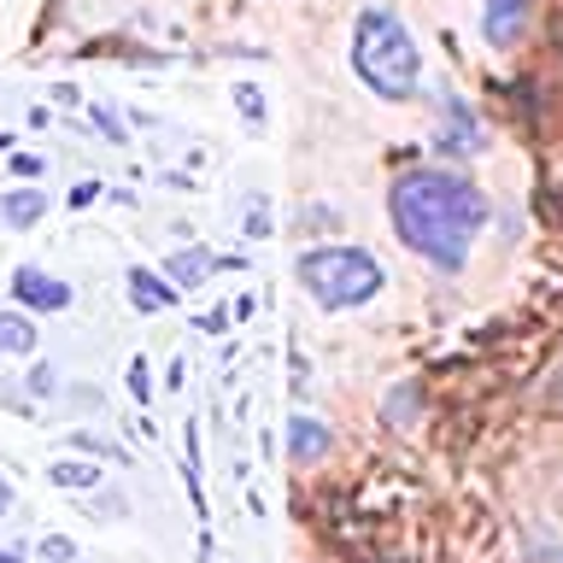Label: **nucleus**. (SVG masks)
Returning <instances> with one entry per match:
<instances>
[{"label": "nucleus", "instance_id": "1", "mask_svg": "<svg viewBox=\"0 0 563 563\" xmlns=\"http://www.w3.org/2000/svg\"><path fill=\"white\" fill-rule=\"evenodd\" d=\"M387 211H394V229L399 241L411 246L417 258L440 264V271H457L470 258L475 235L487 229L493 206L487 194L457 170H440V165H422V170H405L394 194H387Z\"/></svg>", "mask_w": 563, "mask_h": 563}, {"label": "nucleus", "instance_id": "2", "mask_svg": "<svg viewBox=\"0 0 563 563\" xmlns=\"http://www.w3.org/2000/svg\"><path fill=\"white\" fill-rule=\"evenodd\" d=\"M352 70L369 95L382 100H417L422 88V53L411 42V30L399 24L394 7H364L352 24Z\"/></svg>", "mask_w": 563, "mask_h": 563}, {"label": "nucleus", "instance_id": "3", "mask_svg": "<svg viewBox=\"0 0 563 563\" xmlns=\"http://www.w3.org/2000/svg\"><path fill=\"white\" fill-rule=\"evenodd\" d=\"M294 276L323 311H358L387 288V271L358 246H311V253H299Z\"/></svg>", "mask_w": 563, "mask_h": 563}, {"label": "nucleus", "instance_id": "4", "mask_svg": "<svg viewBox=\"0 0 563 563\" xmlns=\"http://www.w3.org/2000/svg\"><path fill=\"white\" fill-rule=\"evenodd\" d=\"M12 294H18V306H30V311H65L70 306V288L59 276H47L42 264H18V271H12Z\"/></svg>", "mask_w": 563, "mask_h": 563}, {"label": "nucleus", "instance_id": "5", "mask_svg": "<svg viewBox=\"0 0 563 563\" xmlns=\"http://www.w3.org/2000/svg\"><path fill=\"white\" fill-rule=\"evenodd\" d=\"M528 12H534V0H482V35L493 47H517L528 30Z\"/></svg>", "mask_w": 563, "mask_h": 563}, {"label": "nucleus", "instance_id": "6", "mask_svg": "<svg viewBox=\"0 0 563 563\" xmlns=\"http://www.w3.org/2000/svg\"><path fill=\"white\" fill-rule=\"evenodd\" d=\"M329 422L317 417H288V457L294 464H317V457H329Z\"/></svg>", "mask_w": 563, "mask_h": 563}, {"label": "nucleus", "instance_id": "7", "mask_svg": "<svg viewBox=\"0 0 563 563\" xmlns=\"http://www.w3.org/2000/svg\"><path fill=\"white\" fill-rule=\"evenodd\" d=\"M47 218V188H7L0 194V229H30Z\"/></svg>", "mask_w": 563, "mask_h": 563}, {"label": "nucleus", "instance_id": "8", "mask_svg": "<svg viewBox=\"0 0 563 563\" xmlns=\"http://www.w3.org/2000/svg\"><path fill=\"white\" fill-rule=\"evenodd\" d=\"M223 258H211L206 246H188V253H170L165 258V276L176 282V294L183 288H200V282H211V271H218Z\"/></svg>", "mask_w": 563, "mask_h": 563}, {"label": "nucleus", "instance_id": "9", "mask_svg": "<svg viewBox=\"0 0 563 563\" xmlns=\"http://www.w3.org/2000/svg\"><path fill=\"white\" fill-rule=\"evenodd\" d=\"M130 306L135 311H170L176 306V282H165V276H153V271H130Z\"/></svg>", "mask_w": 563, "mask_h": 563}, {"label": "nucleus", "instance_id": "10", "mask_svg": "<svg viewBox=\"0 0 563 563\" xmlns=\"http://www.w3.org/2000/svg\"><path fill=\"white\" fill-rule=\"evenodd\" d=\"M440 141H446L452 153H482V147H487V141H482V123L464 112V100H446V135H440Z\"/></svg>", "mask_w": 563, "mask_h": 563}, {"label": "nucleus", "instance_id": "11", "mask_svg": "<svg viewBox=\"0 0 563 563\" xmlns=\"http://www.w3.org/2000/svg\"><path fill=\"white\" fill-rule=\"evenodd\" d=\"M47 482L65 487V493H95L100 487V470L88 464V457H59V464H47Z\"/></svg>", "mask_w": 563, "mask_h": 563}, {"label": "nucleus", "instance_id": "12", "mask_svg": "<svg viewBox=\"0 0 563 563\" xmlns=\"http://www.w3.org/2000/svg\"><path fill=\"white\" fill-rule=\"evenodd\" d=\"M35 341H42V329H35L24 311H0V352H18V358H30Z\"/></svg>", "mask_w": 563, "mask_h": 563}, {"label": "nucleus", "instance_id": "13", "mask_svg": "<svg viewBox=\"0 0 563 563\" xmlns=\"http://www.w3.org/2000/svg\"><path fill=\"white\" fill-rule=\"evenodd\" d=\"M130 394L147 405L153 399V369H147V358H130Z\"/></svg>", "mask_w": 563, "mask_h": 563}, {"label": "nucleus", "instance_id": "14", "mask_svg": "<svg viewBox=\"0 0 563 563\" xmlns=\"http://www.w3.org/2000/svg\"><path fill=\"white\" fill-rule=\"evenodd\" d=\"M42 558L47 563H70V558H77V545H70L65 534H42Z\"/></svg>", "mask_w": 563, "mask_h": 563}, {"label": "nucleus", "instance_id": "15", "mask_svg": "<svg viewBox=\"0 0 563 563\" xmlns=\"http://www.w3.org/2000/svg\"><path fill=\"white\" fill-rule=\"evenodd\" d=\"M30 394H35V399H53V394H59V382H53V364H35V369H30Z\"/></svg>", "mask_w": 563, "mask_h": 563}, {"label": "nucleus", "instance_id": "16", "mask_svg": "<svg viewBox=\"0 0 563 563\" xmlns=\"http://www.w3.org/2000/svg\"><path fill=\"white\" fill-rule=\"evenodd\" d=\"M95 123L106 130V141H112V147H123V123H118L112 112H106V106H95Z\"/></svg>", "mask_w": 563, "mask_h": 563}, {"label": "nucleus", "instance_id": "17", "mask_svg": "<svg viewBox=\"0 0 563 563\" xmlns=\"http://www.w3.org/2000/svg\"><path fill=\"white\" fill-rule=\"evenodd\" d=\"M235 95H241V112H246V118H264V106H258V88H253V82H241Z\"/></svg>", "mask_w": 563, "mask_h": 563}, {"label": "nucleus", "instance_id": "18", "mask_svg": "<svg viewBox=\"0 0 563 563\" xmlns=\"http://www.w3.org/2000/svg\"><path fill=\"white\" fill-rule=\"evenodd\" d=\"M88 200H100V183H77V188H70V206H88Z\"/></svg>", "mask_w": 563, "mask_h": 563}, {"label": "nucleus", "instance_id": "19", "mask_svg": "<svg viewBox=\"0 0 563 563\" xmlns=\"http://www.w3.org/2000/svg\"><path fill=\"white\" fill-rule=\"evenodd\" d=\"M12 170H18V176H35V170H42V158H30V153H18V158H12Z\"/></svg>", "mask_w": 563, "mask_h": 563}, {"label": "nucleus", "instance_id": "20", "mask_svg": "<svg viewBox=\"0 0 563 563\" xmlns=\"http://www.w3.org/2000/svg\"><path fill=\"white\" fill-rule=\"evenodd\" d=\"M223 323H229V311H211V317H200V329H206V334H223Z\"/></svg>", "mask_w": 563, "mask_h": 563}, {"label": "nucleus", "instance_id": "21", "mask_svg": "<svg viewBox=\"0 0 563 563\" xmlns=\"http://www.w3.org/2000/svg\"><path fill=\"white\" fill-rule=\"evenodd\" d=\"M12 510V482H0V517Z\"/></svg>", "mask_w": 563, "mask_h": 563}, {"label": "nucleus", "instance_id": "22", "mask_svg": "<svg viewBox=\"0 0 563 563\" xmlns=\"http://www.w3.org/2000/svg\"><path fill=\"white\" fill-rule=\"evenodd\" d=\"M0 563H18V552H12V545H7V540H0Z\"/></svg>", "mask_w": 563, "mask_h": 563}, {"label": "nucleus", "instance_id": "23", "mask_svg": "<svg viewBox=\"0 0 563 563\" xmlns=\"http://www.w3.org/2000/svg\"><path fill=\"white\" fill-rule=\"evenodd\" d=\"M7 141H12V135H0V153H7Z\"/></svg>", "mask_w": 563, "mask_h": 563}, {"label": "nucleus", "instance_id": "24", "mask_svg": "<svg viewBox=\"0 0 563 563\" xmlns=\"http://www.w3.org/2000/svg\"><path fill=\"white\" fill-rule=\"evenodd\" d=\"M558 399H563V387H558Z\"/></svg>", "mask_w": 563, "mask_h": 563}]
</instances>
